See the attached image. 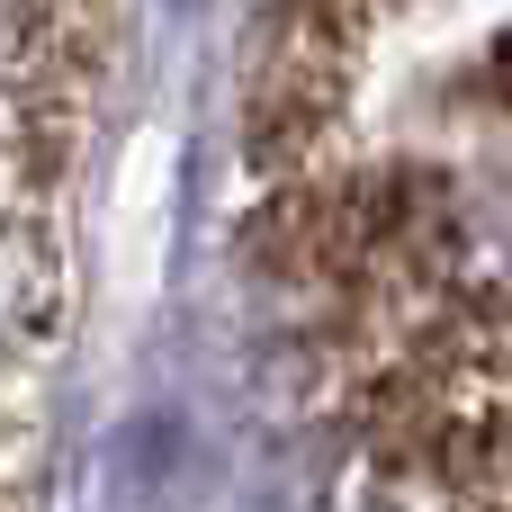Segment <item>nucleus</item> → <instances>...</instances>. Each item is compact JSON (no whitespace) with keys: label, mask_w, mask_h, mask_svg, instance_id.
Wrapping results in <instances>:
<instances>
[{"label":"nucleus","mask_w":512,"mask_h":512,"mask_svg":"<svg viewBox=\"0 0 512 512\" xmlns=\"http://www.w3.org/2000/svg\"><path fill=\"white\" fill-rule=\"evenodd\" d=\"M351 72V0H279L252 27V81H243V153L270 180H297V162L333 135Z\"/></svg>","instance_id":"f257e3e1"}]
</instances>
